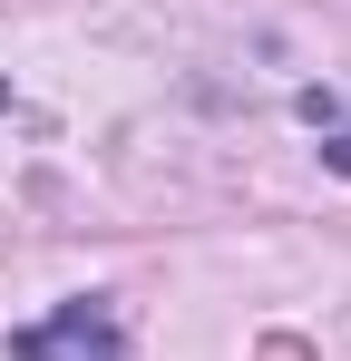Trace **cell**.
<instances>
[{
  "label": "cell",
  "instance_id": "cell-1",
  "mask_svg": "<svg viewBox=\"0 0 351 361\" xmlns=\"http://www.w3.org/2000/svg\"><path fill=\"white\" fill-rule=\"evenodd\" d=\"M10 361H127V322L117 302H58L49 322H20Z\"/></svg>",
  "mask_w": 351,
  "mask_h": 361
},
{
  "label": "cell",
  "instance_id": "cell-2",
  "mask_svg": "<svg viewBox=\"0 0 351 361\" xmlns=\"http://www.w3.org/2000/svg\"><path fill=\"white\" fill-rule=\"evenodd\" d=\"M292 108H302V127H322V147H332V166L351 176V108L332 98V88H302Z\"/></svg>",
  "mask_w": 351,
  "mask_h": 361
}]
</instances>
